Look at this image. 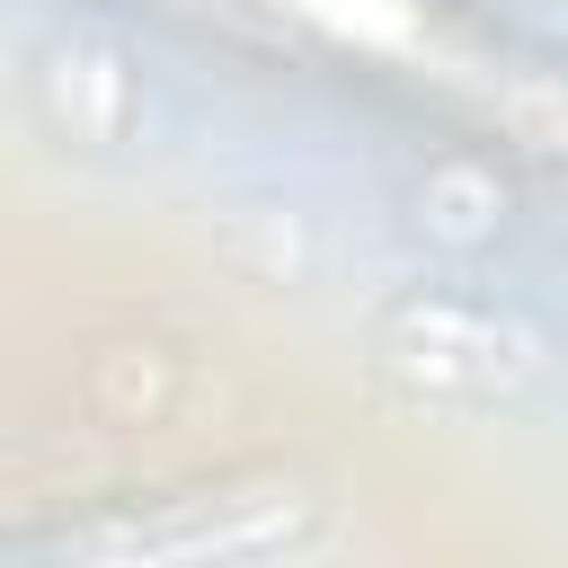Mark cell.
<instances>
[{
	"label": "cell",
	"instance_id": "1",
	"mask_svg": "<svg viewBox=\"0 0 568 568\" xmlns=\"http://www.w3.org/2000/svg\"><path fill=\"white\" fill-rule=\"evenodd\" d=\"M302 497H178L169 524H71L53 550L62 559H257L275 541H293Z\"/></svg>",
	"mask_w": 568,
	"mask_h": 568
},
{
	"label": "cell",
	"instance_id": "2",
	"mask_svg": "<svg viewBox=\"0 0 568 568\" xmlns=\"http://www.w3.org/2000/svg\"><path fill=\"white\" fill-rule=\"evenodd\" d=\"M302 27H320L355 62H435V0H293Z\"/></svg>",
	"mask_w": 568,
	"mask_h": 568
}]
</instances>
